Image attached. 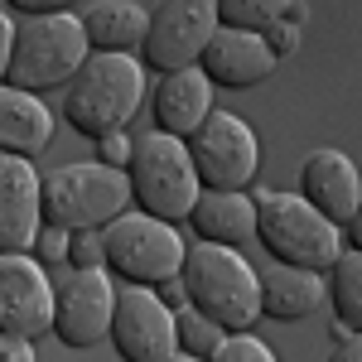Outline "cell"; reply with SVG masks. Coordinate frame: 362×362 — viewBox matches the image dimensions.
<instances>
[{
    "label": "cell",
    "mask_w": 362,
    "mask_h": 362,
    "mask_svg": "<svg viewBox=\"0 0 362 362\" xmlns=\"http://www.w3.org/2000/svg\"><path fill=\"white\" fill-rule=\"evenodd\" d=\"M329 305H334V319L348 324L353 334H362V251H343L329 271Z\"/></svg>",
    "instance_id": "44dd1931"
},
{
    "label": "cell",
    "mask_w": 362,
    "mask_h": 362,
    "mask_svg": "<svg viewBox=\"0 0 362 362\" xmlns=\"http://www.w3.org/2000/svg\"><path fill=\"white\" fill-rule=\"evenodd\" d=\"M343 242H348V247H353V251H362V208H358V213H353V223L343 227Z\"/></svg>",
    "instance_id": "e575fe53"
},
{
    "label": "cell",
    "mask_w": 362,
    "mask_h": 362,
    "mask_svg": "<svg viewBox=\"0 0 362 362\" xmlns=\"http://www.w3.org/2000/svg\"><path fill=\"white\" fill-rule=\"evenodd\" d=\"M150 112H155V131H165V136H179L189 140L208 121V116L218 112L213 107V83H208V73L203 68H179V73H165L155 92H150Z\"/></svg>",
    "instance_id": "2e32d148"
},
{
    "label": "cell",
    "mask_w": 362,
    "mask_h": 362,
    "mask_svg": "<svg viewBox=\"0 0 362 362\" xmlns=\"http://www.w3.org/2000/svg\"><path fill=\"white\" fill-rule=\"evenodd\" d=\"M251 198H256V242L266 247L271 261H280V266H305V271L329 276L334 261L348 251L343 247V227L329 223L300 194L251 189Z\"/></svg>",
    "instance_id": "7a4b0ae2"
},
{
    "label": "cell",
    "mask_w": 362,
    "mask_h": 362,
    "mask_svg": "<svg viewBox=\"0 0 362 362\" xmlns=\"http://www.w3.org/2000/svg\"><path fill=\"white\" fill-rule=\"evenodd\" d=\"M54 140V112L39 102V92L0 83V155L34 160Z\"/></svg>",
    "instance_id": "d6986e66"
},
{
    "label": "cell",
    "mask_w": 362,
    "mask_h": 362,
    "mask_svg": "<svg viewBox=\"0 0 362 362\" xmlns=\"http://www.w3.org/2000/svg\"><path fill=\"white\" fill-rule=\"evenodd\" d=\"M34 261H44V266H68V232L63 227H39V237H34Z\"/></svg>",
    "instance_id": "4316f807"
},
{
    "label": "cell",
    "mask_w": 362,
    "mask_h": 362,
    "mask_svg": "<svg viewBox=\"0 0 362 362\" xmlns=\"http://www.w3.org/2000/svg\"><path fill=\"white\" fill-rule=\"evenodd\" d=\"M92 266H107L102 232H68V271H92Z\"/></svg>",
    "instance_id": "d4e9b609"
},
{
    "label": "cell",
    "mask_w": 362,
    "mask_h": 362,
    "mask_svg": "<svg viewBox=\"0 0 362 362\" xmlns=\"http://www.w3.org/2000/svg\"><path fill=\"white\" fill-rule=\"evenodd\" d=\"M295 194L305 203H314L329 223L348 227L353 213L362 208V169L338 145H319V150H309L300 160V189Z\"/></svg>",
    "instance_id": "4fadbf2b"
},
{
    "label": "cell",
    "mask_w": 362,
    "mask_h": 362,
    "mask_svg": "<svg viewBox=\"0 0 362 362\" xmlns=\"http://www.w3.org/2000/svg\"><path fill=\"white\" fill-rule=\"evenodd\" d=\"M280 58L266 49L261 34H247V29H213V39L203 44L198 54V68L208 73L213 87H227V92H247V87L266 83L276 73Z\"/></svg>",
    "instance_id": "9a60e30c"
},
{
    "label": "cell",
    "mask_w": 362,
    "mask_h": 362,
    "mask_svg": "<svg viewBox=\"0 0 362 362\" xmlns=\"http://www.w3.org/2000/svg\"><path fill=\"white\" fill-rule=\"evenodd\" d=\"M44 227V174L34 160L0 155V256L34 251V237Z\"/></svg>",
    "instance_id": "5bb4252c"
},
{
    "label": "cell",
    "mask_w": 362,
    "mask_h": 362,
    "mask_svg": "<svg viewBox=\"0 0 362 362\" xmlns=\"http://www.w3.org/2000/svg\"><path fill=\"white\" fill-rule=\"evenodd\" d=\"M0 334L29 343L54 334V280L34 251L0 256Z\"/></svg>",
    "instance_id": "7c38bea8"
},
{
    "label": "cell",
    "mask_w": 362,
    "mask_h": 362,
    "mask_svg": "<svg viewBox=\"0 0 362 362\" xmlns=\"http://www.w3.org/2000/svg\"><path fill=\"white\" fill-rule=\"evenodd\" d=\"M208 362H276V353L247 329V334H227L223 343L208 353Z\"/></svg>",
    "instance_id": "cb8c5ba5"
},
{
    "label": "cell",
    "mask_w": 362,
    "mask_h": 362,
    "mask_svg": "<svg viewBox=\"0 0 362 362\" xmlns=\"http://www.w3.org/2000/svg\"><path fill=\"white\" fill-rule=\"evenodd\" d=\"M116 290L107 266L92 271H63V280L54 285V338L73 353H87L97 343L112 338L116 319Z\"/></svg>",
    "instance_id": "9c48e42d"
},
{
    "label": "cell",
    "mask_w": 362,
    "mask_h": 362,
    "mask_svg": "<svg viewBox=\"0 0 362 362\" xmlns=\"http://www.w3.org/2000/svg\"><path fill=\"white\" fill-rule=\"evenodd\" d=\"M107 343L121 353V362H165L179 353V314L150 285H131L116 295V319Z\"/></svg>",
    "instance_id": "8fae6325"
},
{
    "label": "cell",
    "mask_w": 362,
    "mask_h": 362,
    "mask_svg": "<svg viewBox=\"0 0 362 362\" xmlns=\"http://www.w3.org/2000/svg\"><path fill=\"white\" fill-rule=\"evenodd\" d=\"M150 290H155V295H160L174 314L189 305V285H184V276H169V280H160V285H150Z\"/></svg>",
    "instance_id": "f546056e"
},
{
    "label": "cell",
    "mask_w": 362,
    "mask_h": 362,
    "mask_svg": "<svg viewBox=\"0 0 362 362\" xmlns=\"http://www.w3.org/2000/svg\"><path fill=\"white\" fill-rule=\"evenodd\" d=\"M145 107V63L136 54H92L63 87V121L87 140L126 131Z\"/></svg>",
    "instance_id": "6da1fadb"
},
{
    "label": "cell",
    "mask_w": 362,
    "mask_h": 362,
    "mask_svg": "<svg viewBox=\"0 0 362 362\" xmlns=\"http://www.w3.org/2000/svg\"><path fill=\"white\" fill-rule=\"evenodd\" d=\"M15 15H25V20H34V15H63V10H73V0H5Z\"/></svg>",
    "instance_id": "f1b7e54d"
},
{
    "label": "cell",
    "mask_w": 362,
    "mask_h": 362,
    "mask_svg": "<svg viewBox=\"0 0 362 362\" xmlns=\"http://www.w3.org/2000/svg\"><path fill=\"white\" fill-rule=\"evenodd\" d=\"M83 34L92 44V54H140V39H145V10L136 0H97L87 5L83 15Z\"/></svg>",
    "instance_id": "ffe728a7"
},
{
    "label": "cell",
    "mask_w": 362,
    "mask_h": 362,
    "mask_svg": "<svg viewBox=\"0 0 362 362\" xmlns=\"http://www.w3.org/2000/svg\"><path fill=\"white\" fill-rule=\"evenodd\" d=\"M92 58V44L83 34V20L73 10L63 15H34L15 25V49H10V73L5 83L25 92H54L68 87L73 73Z\"/></svg>",
    "instance_id": "8992f818"
},
{
    "label": "cell",
    "mask_w": 362,
    "mask_h": 362,
    "mask_svg": "<svg viewBox=\"0 0 362 362\" xmlns=\"http://www.w3.org/2000/svg\"><path fill=\"white\" fill-rule=\"evenodd\" d=\"M92 145H97V160H102L107 169H126L131 155H136V140L126 136V131H107L102 140H92Z\"/></svg>",
    "instance_id": "484cf974"
},
{
    "label": "cell",
    "mask_w": 362,
    "mask_h": 362,
    "mask_svg": "<svg viewBox=\"0 0 362 362\" xmlns=\"http://www.w3.org/2000/svg\"><path fill=\"white\" fill-rule=\"evenodd\" d=\"M329 305V280L305 266H266L261 271V314L276 324H300Z\"/></svg>",
    "instance_id": "ac0fdd59"
},
{
    "label": "cell",
    "mask_w": 362,
    "mask_h": 362,
    "mask_svg": "<svg viewBox=\"0 0 362 362\" xmlns=\"http://www.w3.org/2000/svg\"><path fill=\"white\" fill-rule=\"evenodd\" d=\"M329 338L343 343V338H353V329H348V324H338V319H329Z\"/></svg>",
    "instance_id": "d590c367"
},
{
    "label": "cell",
    "mask_w": 362,
    "mask_h": 362,
    "mask_svg": "<svg viewBox=\"0 0 362 362\" xmlns=\"http://www.w3.org/2000/svg\"><path fill=\"white\" fill-rule=\"evenodd\" d=\"M10 49H15V20H10V10H0V83L10 73Z\"/></svg>",
    "instance_id": "1f68e13d"
},
{
    "label": "cell",
    "mask_w": 362,
    "mask_h": 362,
    "mask_svg": "<svg viewBox=\"0 0 362 362\" xmlns=\"http://www.w3.org/2000/svg\"><path fill=\"white\" fill-rule=\"evenodd\" d=\"M285 5L290 0H218V25L261 34L266 25H276L280 15H285Z\"/></svg>",
    "instance_id": "7402d4cb"
},
{
    "label": "cell",
    "mask_w": 362,
    "mask_h": 362,
    "mask_svg": "<svg viewBox=\"0 0 362 362\" xmlns=\"http://www.w3.org/2000/svg\"><path fill=\"white\" fill-rule=\"evenodd\" d=\"M324 362H362V334H353V338H343V343H334V353Z\"/></svg>",
    "instance_id": "d6a6232c"
},
{
    "label": "cell",
    "mask_w": 362,
    "mask_h": 362,
    "mask_svg": "<svg viewBox=\"0 0 362 362\" xmlns=\"http://www.w3.org/2000/svg\"><path fill=\"white\" fill-rule=\"evenodd\" d=\"M0 362H39V353H34V343H29V338L0 334Z\"/></svg>",
    "instance_id": "4dcf8cb0"
},
{
    "label": "cell",
    "mask_w": 362,
    "mask_h": 362,
    "mask_svg": "<svg viewBox=\"0 0 362 362\" xmlns=\"http://www.w3.org/2000/svg\"><path fill=\"white\" fill-rule=\"evenodd\" d=\"M300 34H305V29L285 25V20H276V25H266V29H261L266 49H271L276 58H290V54H295V49H300Z\"/></svg>",
    "instance_id": "83f0119b"
},
{
    "label": "cell",
    "mask_w": 362,
    "mask_h": 362,
    "mask_svg": "<svg viewBox=\"0 0 362 362\" xmlns=\"http://www.w3.org/2000/svg\"><path fill=\"white\" fill-rule=\"evenodd\" d=\"M184 285H189V305L213 324H223L227 334H247L261 319V276L251 271L242 247L194 242L184 256Z\"/></svg>",
    "instance_id": "3957f363"
},
{
    "label": "cell",
    "mask_w": 362,
    "mask_h": 362,
    "mask_svg": "<svg viewBox=\"0 0 362 362\" xmlns=\"http://www.w3.org/2000/svg\"><path fill=\"white\" fill-rule=\"evenodd\" d=\"M213 29H218V0H160L145 20L136 58L145 63V73H160V78L194 68Z\"/></svg>",
    "instance_id": "ba28073f"
},
{
    "label": "cell",
    "mask_w": 362,
    "mask_h": 362,
    "mask_svg": "<svg viewBox=\"0 0 362 362\" xmlns=\"http://www.w3.org/2000/svg\"><path fill=\"white\" fill-rule=\"evenodd\" d=\"M102 247H107V271L121 276L126 285H160L169 276H184V232L174 223H160L150 213H121L102 227Z\"/></svg>",
    "instance_id": "52a82bcc"
},
{
    "label": "cell",
    "mask_w": 362,
    "mask_h": 362,
    "mask_svg": "<svg viewBox=\"0 0 362 362\" xmlns=\"http://www.w3.org/2000/svg\"><path fill=\"white\" fill-rule=\"evenodd\" d=\"M227 338L223 324H213L208 314H198L194 305L179 309V353H194V358H208L218 343Z\"/></svg>",
    "instance_id": "603a6c76"
},
{
    "label": "cell",
    "mask_w": 362,
    "mask_h": 362,
    "mask_svg": "<svg viewBox=\"0 0 362 362\" xmlns=\"http://www.w3.org/2000/svg\"><path fill=\"white\" fill-rule=\"evenodd\" d=\"M165 362H208V358H194V353H174V358H165Z\"/></svg>",
    "instance_id": "8d00e7d4"
},
{
    "label": "cell",
    "mask_w": 362,
    "mask_h": 362,
    "mask_svg": "<svg viewBox=\"0 0 362 362\" xmlns=\"http://www.w3.org/2000/svg\"><path fill=\"white\" fill-rule=\"evenodd\" d=\"M126 179H131V203L140 213H150L160 223H174V227L189 223L198 194H203L194 155H189V140L165 136V131H145L136 140Z\"/></svg>",
    "instance_id": "277c9868"
},
{
    "label": "cell",
    "mask_w": 362,
    "mask_h": 362,
    "mask_svg": "<svg viewBox=\"0 0 362 362\" xmlns=\"http://www.w3.org/2000/svg\"><path fill=\"white\" fill-rule=\"evenodd\" d=\"M280 20H285V25H295V29H305L309 25V5H305V0H290Z\"/></svg>",
    "instance_id": "836d02e7"
},
{
    "label": "cell",
    "mask_w": 362,
    "mask_h": 362,
    "mask_svg": "<svg viewBox=\"0 0 362 362\" xmlns=\"http://www.w3.org/2000/svg\"><path fill=\"white\" fill-rule=\"evenodd\" d=\"M198 184L203 189H251L261 174V140L242 116L213 112L194 136H189Z\"/></svg>",
    "instance_id": "30bf717a"
},
{
    "label": "cell",
    "mask_w": 362,
    "mask_h": 362,
    "mask_svg": "<svg viewBox=\"0 0 362 362\" xmlns=\"http://www.w3.org/2000/svg\"><path fill=\"white\" fill-rule=\"evenodd\" d=\"M189 227L198 232V242L247 247L256 237V198L251 189H203L189 213Z\"/></svg>",
    "instance_id": "e0dca14e"
},
{
    "label": "cell",
    "mask_w": 362,
    "mask_h": 362,
    "mask_svg": "<svg viewBox=\"0 0 362 362\" xmlns=\"http://www.w3.org/2000/svg\"><path fill=\"white\" fill-rule=\"evenodd\" d=\"M131 208L126 169H107L102 160L58 165L44 174V223L63 232H102Z\"/></svg>",
    "instance_id": "5b68a950"
}]
</instances>
